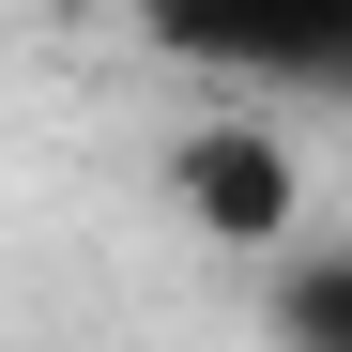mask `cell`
I'll return each instance as SVG.
<instances>
[{
  "instance_id": "1",
  "label": "cell",
  "mask_w": 352,
  "mask_h": 352,
  "mask_svg": "<svg viewBox=\"0 0 352 352\" xmlns=\"http://www.w3.org/2000/svg\"><path fill=\"white\" fill-rule=\"evenodd\" d=\"M138 31L245 92H352V0H138Z\"/></svg>"
},
{
  "instance_id": "2",
  "label": "cell",
  "mask_w": 352,
  "mask_h": 352,
  "mask_svg": "<svg viewBox=\"0 0 352 352\" xmlns=\"http://www.w3.org/2000/svg\"><path fill=\"white\" fill-rule=\"evenodd\" d=\"M168 199H184L214 245L276 261L291 230H307V153H291L261 107H214V123H184V138H168Z\"/></svg>"
},
{
  "instance_id": "3",
  "label": "cell",
  "mask_w": 352,
  "mask_h": 352,
  "mask_svg": "<svg viewBox=\"0 0 352 352\" xmlns=\"http://www.w3.org/2000/svg\"><path fill=\"white\" fill-rule=\"evenodd\" d=\"M276 352H352V245H276Z\"/></svg>"
}]
</instances>
